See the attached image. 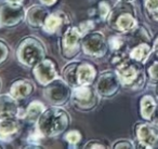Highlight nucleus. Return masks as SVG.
<instances>
[{
  "label": "nucleus",
  "instance_id": "obj_1",
  "mask_svg": "<svg viewBox=\"0 0 158 149\" xmlns=\"http://www.w3.org/2000/svg\"><path fill=\"white\" fill-rule=\"evenodd\" d=\"M69 124V115L54 106L46 109L37 120V129L44 137H55L63 133Z\"/></svg>",
  "mask_w": 158,
  "mask_h": 149
},
{
  "label": "nucleus",
  "instance_id": "obj_2",
  "mask_svg": "<svg viewBox=\"0 0 158 149\" xmlns=\"http://www.w3.org/2000/svg\"><path fill=\"white\" fill-rule=\"evenodd\" d=\"M116 72L123 87L140 90L145 84V70L143 64L134 59H125L117 66Z\"/></svg>",
  "mask_w": 158,
  "mask_h": 149
},
{
  "label": "nucleus",
  "instance_id": "obj_3",
  "mask_svg": "<svg viewBox=\"0 0 158 149\" xmlns=\"http://www.w3.org/2000/svg\"><path fill=\"white\" fill-rule=\"evenodd\" d=\"M108 18L110 26H113L119 33H131L138 27V21L135 18L133 8L125 1L110 11Z\"/></svg>",
  "mask_w": 158,
  "mask_h": 149
},
{
  "label": "nucleus",
  "instance_id": "obj_4",
  "mask_svg": "<svg viewBox=\"0 0 158 149\" xmlns=\"http://www.w3.org/2000/svg\"><path fill=\"white\" fill-rule=\"evenodd\" d=\"M44 48L35 38L23 40L18 50V57L22 64L27 67H35L44 58Z\"/></svg>",
  "mask_w": 158,
  "mask_h": 149
},
{
  "label": "nucleus",
  "instance_id": "obj_5",
  "mask_svg": "<svg viewBox=\"0 0 158 149\" xmlns=\"http://www.w3.org/2000/svg\"><path fill=\"white\" fill-rule=\"evenodd\" d=\"M72 96L69 84L62 79H54L44 89V97L55 106L64 105Z\"/></svg>",
  "mask_w": 158,
  "mask_h": 149
},
{
  "label": "nucleus",
  "instance_id": "obj_6",
  "mask_svg": "<svg viewBox=\"0 0 158 149\" xmlns=\"http://www.w3.org/2000/svg\"><path fill=\"white\" fill-rule=\"evenodd\" d=\"M139 147L151 149L158 143V127L151 121H143L136 123L134 129Z\"/></svg>",
  "mask_w": 158,
  "mask_h": 149
},
{
  "label": "nucleus",
  "instance_id": "obj_7",
  "mask_svg": "<svg viewBox=\"0 0 158 149\" xmlns=\"http://www.w3.org/2000/svg\"><path fill=\"white\" fill-rule=\"evenodd\" d=\"M81 43L85 53L93 57H101L105 55L108 46V42H106L104 35L100 31L86 34Z\"/></svg>",
  "mask_w": 158,
  "mask_h": 149
},
{
  "label": "nucleus",
  "instance_id": "obj_8",
  "mask_svg": "<svg viewBox=\"0 0 158 149\" xmlns=\"http://www.w3.org/2000/svg\"><path fill=\"white\" fill-rule=\"evenodd\" d=\"M25 10L21 3H10L0 7V25L13 27L19 25L25 18Z\"/></svg>",
  "mask_w": 158,
  "mask_h": 149
},
{
  "label": "nucleus",
  "instance_id": "obj_9",
  "mask_svg": "<svg viewBox=\"0 0 158 149\" xmlns=\"http://www.w3.org/2000/svg\"><path fill=\"white\" fill-rule=\"evenodd\" d=\"M121 83L116 71H105L100 76L97 83V93L103 97H112L118 92Z\"/></svg>",
  "mask_w": 158,
  "mask_h": 149
},
{
  "label": "nucleus",
  "instance_id": "obj_10",
  "mask_svg": "<svg viewBox=\"0 0 158 149\" xmlns=\"http://www.w3.org/2000/svg\"><path fill=\"white\" fill-rule=\"evenodd\" d=\"M72 101L76 108L89 110L97 105V96L89 86H78L72 92Z\"/></svg>",
  "mask_w": 158,
  "mask_h": 149
},
{
  "label": "nucleus",
  "instance_id": "obj_11",
  "mask_svg": "<svg viewBox=\"0 0 158 149\" xmlns=\"http://www.w3.org/2000/svg\"><path fill=\"white\" fill-rule=\"evenodd\" d=\"M81 42V33L76 27H69L62 39V52L66 58H72L78 54Z\"/></svg>",
  "mask_w": 158,
  "mask_h": 149
},
{
  "label": "nucleus",
  "instance_id": "obj_12",
  "mask_svg": "<svg viewBox=\"0 0 158 149\" xmlns=\"http://www.w3.org/2000/svg\"><path fill=\"white\" fill-rule=\"evenodd\" d=\"M34 76L40 84L47 86L51 81L56 79V70L54 64L49 59H42L34 67Z\"/></svg>",
  "mask_w": 158,
  "mask_h": 149
},
{
  "label": "nucleus",
  "instance_id": "obj_13",
  "mask_svg": "<svg viewBox=\"0 0 158 149\" xmlns=\"http://www.w3.org/2000/svg\"><path fill=\"white\" fill-rule=\"evenodd\" d=\"M20 131V124L16 117H6L0 118V138L10 140Z\"/></svg>",
  "mask_w": 158,
  "mask_h": 149
},
{
  "label": "nucleus",
  "instance_id": "obj_14",
  "mask_svg": "<svg viewBox=\"0 0 158 149\" xmlns=\"http://www.w3.org/2000/svg\"><path fill=\"white\" fill-rule=\"evenodd\" d=\"M49 12L44 6H33L26 12V20L31 27H41L46 21Z\"/></svg>",
  "mask_w": 158,
  "mask_h": 149
},
{
  "label": "nucleus",
  "instance_id": "obj_15",
  "mask_svg": "<svg viewBox=\"0 0 158 149\" xmlns=\"http://www.w3.org/2000/svg\"><path fill=\"white\" fill-rule=\"evenodd\" d=\"M18 99L12 95H0V118L6 117H18L19 106Z\"/></svg>",
  "mask_w": 158,
  "mask_h": 149
},
{
  "label": "nucleus",
  "instance_id": "obj_16",
  "mask_svg": "<svg viewBox=\"0 0 158 149\" xmlns=\"http://www.w3.org/2000/svg\"><path fill=\"white\" fill-rule=\"evenodd\" d=\"M158 102L153 95L145 94L140 99V115L143 120L149 121L155 111Z\"/></svg>",
  "mask_w": 158,
  "mask_h": 149
},
{
  "label": "nucleus",
  "instance_id": "obj_17",
  "mask_svg": "<svg viewBox=\"0 0 158 149\" xmlns=\"http://www.w3.org/2000/svg\"><path fill=\"white\" fill-rule=\"evenodd\" d=\"M95 78V70L90 64H79L77 67L78 86H90Z\"/></svg>",
  "mask_w": 158,
  "mask_h": 149
},
{
  "label": "nucleus",
  "instance_id": "obj_18",
  "mask_svg": "<svg viewBox=\"0 0 158 149\" xmlns=\"http://www.w3.org/2000/svg\"><path fill=\"white\" fill-rule=\"evenodd\" d=\"M34 90V87L28 80H18L11 86L10 95L15 99H23L28 97Z\"/></svg>",
  "mask_w": 158,
  "mask_h": 149
},
{
  "label": "nucleus",
  "instance_id": "obj_19",
  "mask_svg": "<svg viewBox=\"0 0 158 149\" xmlns=\"http://www.w3.org/2000/svg\"><path fill=\"white\" fill-rule=\"evenodd\" d=\"M153 53L152 46H149L147 42H140L138 46H135L129 53L130 58L134 59L136 62L144 64L146 63V61L148 59V57L151 56V54Z\"/></svg>",
  "mask_w": 158,
  "mask_h": 149
},
{
  "label": "nucleus",
  "instance_id": "obj_20",
  "mask_svg": "<svg viewBox=\"0 0 158 149\" xmlns=\"http://www.w3.org/2000/svg\"><path fill=\"white\" fill-rule=\"evenodd\" d=\"M44 111V106L40 102L35 101L29 104V106L27 107L26 111L24 114V118H26V120L31 121V122H36Z\"/></svg>",
  "mask_w": 158,
  "mask_h": 149
},
{
  "label": "nucleus",
  "instance_id": "obj_21",
  "mask_svg": "<svg viewBox=\"0 0 158 149\" xmlns=\"http://www.w3.org/2000/svg\"><path fill=\"white\" fill-rule=\"evenodd\" d=\"M79 64L74 62V63H70L69 65H67L64 69V78H65V81L67 82L69 86L72 87H78L77 83V67H78Z\"/></svg>",
  "mask_w": 158,
  "mask_h": 149
},
{
  "label": "nucleus",
  "instance_id": "obj_22",
  "mask_svg": "<svg viewBox=\"0 0 158 149\" xmlns=\"http://www.w3.org/2000/svg\"><path fill=\"white\" fill-rule=\"evenodd\" d=\"M61 24H62L61 16L57 15V14H49V15L47 16L46 21H44L42 27H44V31H47V33H49V34H52L61 26Z\"/></svg>",
  "mask_w": 158,
  "mask_h": 149
},
{
  "label": "nucleus",
  "instance_id": "obj_23",
  "mask_svg": "<svg viewBox=\"0 0 158 149\" xmlns=\"http://www.w3.org/2000/svg\"><path fill=\"white\" fill-rule=\"evenodd\" d=\"M143 5L149 18L158 22V0H143Z\"/></svg>",
  "mask_w": 158,
  "mask_h": 149
},
{
  "label": "nucleus",
  "instance_id": "obj_24",
  "mask_svg": "<svg viewBox=\"0 0 158 149\" xmlns=\"http://www.w3.org/2000/svg\"><path fill=\"white\" fill-rule=\"evenodd\" d=\"M146 72L148 74L149 79L154 81L155 83L158 82V61H155L148 66L146 69Z\"/></svg>",
  "mask_w": 158,
  "mask_h": 149
},
{
  "label": "nucleus",
  "instance_id": "obj_25",
  "mask_svg": "<svg viewBox=\"0 0 158 149\" xmlns=\"http://www.w3.org/2000/svg\"><path fill=\"white\" fill-rule=\"evenodd\" d=\"M125 44V40L123 39L119 36H114V37H110L108 40V46L112 49L113 51H119L121 49V46Z\"/></svg>",
  "mask_w": 158,
  "mask_h": 149
},
{
  "label": "nucleus",
  "instance_id": "obj_26",
  "mask_svg": "<svg viewBox=\"0 0 158 149\" xmlns=\"http://www.w3.org/2000/svg\"><path fill=\"white\" fill-rule=\"evenodd\" d=\"M80 139H81V135L78 131H69L65 134V140L70 145L78 144Z\"/></svg>",
  "mask_w": 158,
  "mask_h": 149
},
{
  "label": "nucleus",
  "instance_id": "obj_27",
  "mask_svg": "<svg viewBox=\"0 0 158 149\" xmlns=\"http://www.w3.org/2000/svg\"><path fill=\"white\" fill-rule=\"evenodd\" d=\"M99 11H100V16L102 20H106L110 14V7L107 2L102 1L99 5Z\"/></svg>",
  "mask_w": 158,
  "mask_h": 149
},
{
  "label": "nucleus",
  "instance_id": "obj_28",
  "mask_svg": "<svg viewBox=\"0 0 158 149\" xmlns=\"http://www.w3.org/2000/svg\"><path fill=\"white\" fill-rule=\"evenodd\" d=\"M113 148L115 149H118V148H126V149H132L134 148V144L131 142V140H128V139H121L118 140L114 144Z\"/></svg>",
  "mask_w": 158,
  "mask_h": 149
},
{
  "label": "nucleus",
  "instance_id": "obj_29",
  "mask_svg": "<svg viewBox=\"0 0 158 149\" xmlns=\"http://www.w3.org/2000/svg\"><path fill=\"white\" fill-rule=\"evenodd\" d=\"M93 24H94V23L91 22V21H87V22L81 23V24H80V27H79V30H80L81 35H86V34H88L89 31L94 27V25Z\"/></svg>",
  "mask_w": 158,
  "mask_h": 149
},
{
  "label": "nucleus",
  "instance_id": "obj_30",
  "mask_svg": "<svg viewBox=\"0 0 158 149\" xmlns=\"http://www.w3.org/2000/svg\"><path fill=\"white\" fill-rule=\"evenodd\" d=\"M8 54H9V49H8V46H6L2 41H0V64L7 58Z\"/></svg>",
  "mask_w": 158,
  "mask_h": 149
},
{
  "label": "nucleus",
  "instance_id": "obj_31",
  "mask_svg": "<svg viewBox=\"0 0 158 149\" xmlns=\"http://www.w3.org/2000/svg\"><path fill=\"white\" fill-rule=\"evenodd\" d=\"M86 148H105L103 144H100L98 142H90L87 144Z\"/></svg>",
  "mask_w": 158,
  "mask_h": 149
},
{
  "label": "nucleus",
  "instance_id": "obj_32",
  "mask_svg": "<svg viewBox=\"0 0 158 149\" xmlns=\"http://www.w3.org/2000/svg\"><path fill=\"white\" fill-rule=\"evenodd\" d=\"M149 121L158 127V105H157V107H156L155 111H154L153 116H152V118H151V120H149Z\"/></svg>",
  "mask_w": 158,
  "mask_h": 149
},
{
  "label": "nucleus",
  "instance_id": "obj_33",
  "mask_svg": "<svg viewBox=\"0 0 158 149\" xmlns=\"http://www.w3.org/2000/svg\"><path fill=\"white\" fill-rule=\"evenodd\" d=\"M152 50H153L154 54L158 57V36H157V38L155 39V41H154L153 46H152Z\"/></svg>",
  "mask_w": 158,
  "mask_h": 149
},
{
  "label": "nucleus",
  "instance_id": "obj_34",
  "mask_svg": "<svg viewBox=\"0 0 158 149\" xmlns=\"http://www.w3.org/2000/svg\"><path fill=\"white\" fill-rule=\"evenodd\" d=\"M55 1H56V0H40V2L44 6H46V7H50V6L54 5Z\"/></svg>",
  "mask_w": 158,
  "mask_h": 149
},
{
  "label": "nucleus",
  "instance_id": "obj_35",
  "mask_svg": "<svg viewBox=\"0 0 158 149\" xmlns=\"http://www.w3.org/2000/svg\"><path fill=\"white\" fill-rule=\"evenodd\" d=\"M23 0H7V2H10V3H21Z\"/></svg>",
  "mask_w": 158,
  "mask_h": 149
},
{
  "label": "nucleus",
  "instance_id": "obj_36",
  "mask_svg": "<svg viewBox=\"0 0 158 149\" xmlns=\"http://www.w3.org/2000/svg\"><path fill=\"white\" fill-rule=\"evenodd\" d=\"M121 1H125V2H129V1H132V0H121Z\"/></svg>",
  "mask_w": 158,
  "mask_h": 149
},
{
  "label": "nucleus",
  "instance_id": "obj_37",
  "mask_svg": "<svg viewBox=\"0 0 158 149\" xmlns=\"http://www.w3.org/2000/svg\"><path fill=\"white\" fill-rule=\"evenodd\" d=\"M0 89H1V82H0Z\"/></svg>",
  "mask_w": 158,
  "mask_h": 149
}]
</instances>
